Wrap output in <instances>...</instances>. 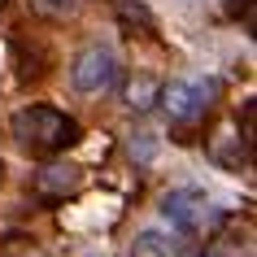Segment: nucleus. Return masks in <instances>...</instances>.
I'll use <instances>...</instances> for the list:
<instances>
[{"instance_id":"2","label":"nucleus","mask_w":257,"mask_h":257,"mask_svg":"<svg viewBox=\"0 0 257 257\" xmlns=\"http://www.w3.org/2000/svg\"><path fill=\"white\" fill-rule=\"evenodd\" d=\"M70 83H74V92H83V96L109 92V87L118 83V57L109 53L105 44H87V48L74 57V66H70Z\"/></svg>"},{"instance_id":"6","label":"nucleus","mask_w":257,"mask_h":257,"mask_svg":"<svg viewBox=\"0 0 257 257\" xmlns=\"http://www.w3.org/2000/svg\"><path fill=\"white\" fill-rule=\"evenodd\" d=\"M248 149H253V140L248 136H235V126H218L214 140H209V153H214L218 166H231V170H240L248 162Z\"/></svg>"},{"instance_id":"1","label":"nucleus","mask_w":257,"mask_h":257,"mask_svg":"<svg viewBox=\"0 0 257 257\" xmlns=\"http://www.w3.org/2000/svg\"><path fill=\"white\" fill-rule=\"evenodd\" d=\"M9 131H14L18 149L31 153V157H57V153H66L79 144V122L61 113L53 105H27L18 109L14 118H9Z\"/></svg>"},{"instance_id":"9","label":"nucleus","mask_w":257,"mask_h":257,"mask_svg":"<svg viewBox=\"0 0 257 257\" xmlns=\"http://www.w3.org/2000/svg\"><path fill=\"white\" fill-rule=\"evenodd\" d=\"M14 66H18V79H40L44 70H48V53H31L27 57V48H22V35H14Z\"/></svg>"},{"instance_id":"13","label":"nucleus","mask_w":257,"mask_h":257,"mask_svg":"<svg viewBox=\"0 0 257 257\" xmlns=\"http://www.w3.org/2000/svg\"><path fill=\"white\" fill-rule=\"evenodd\" d=\"M222 14H227V18H248V14H253V0H227Z\"/></svg>"},{"instance_id":"12","label":"nucleus","mask_w":257,"mask_h":257,"mask_svg":"<svg viewBox=\"0 0 257 257\" xmlns=\"http://www.w3.org/2000/svg\"><path fill=\"white\" fill-rule=\"evenodd\" d=\"M153 153H157V136H153V131H140V136L131 140V157H140V162H153Z\"/></svg>"},{"instance_id":"10","label":"nucleus","mask_w":257,"mask_h":257,"mask_svg":"<svg viewBox=\"0 0 257 257\" xmlns=\"http://www.w3.org/2000/svg\"><path fill=\"white\" fill-rule=\"evenodd\" d=\"M113 5H118V18H122V27L126 31H153V14L149 9H144V5H140V0H113Z\"/></svg>"},{"instance_id":"7","label":"nucleus","mask_w":257,"mask_h":257,"mask_svg":"<svg viewBox=\"0 0 257 257\" xmlns=\"http://www.w3.org/2000/svg\"><path fill=\"white\" fill-rule=\"evenodd\" d=\"M131 257H183V248L166 231H140L136 244H131Z\"/></svg>"},{"instance_id":"3","label":"nucleus","mask_w":257,"mask_h":257,"mask_svg":"<svg viewBox=\"0 0 257 257\" xmlns=\"http://www.w3.org/2000/svg\"><path fill=\"white\" fill-rule=\"evenodd\" d=\"M162 218L170 222V227L179 231H196L201 227V218H205V192L201 188H175V192H166L162 196Z\"/></svg>"},{"instance_id":"5","label":"nucleus","mask_w":257,"mask_h":257,"mask_svg":"<svg viewBox=\"0 0 257 257\" xmlns=\"http://www.w3.org/2000/svg\"><path fill=\"white\" fill-rule=\"evenodd\" d=\"M166 105V113L175 122H196L205 113V87H196V83H170V87H162V96H157Z\"/></svg>"},{"instance_id":"11","label":"nucleus","mask_w":257,"mask_h":257,"mask_svg":"<svg viewBox=\"0 0 257 257\" xmlns=\"http://www.w3.org/2000/svg\"><path fill=\"white\" fill-rule=\"evenodd\" d=\"M74 5H79V0H35V14H44V18H70V14H74Z\"/></svg>"},{"instance_id":"14","label":"nucleus","mask_w":257,"mask_h":257,"mask_svg":"<svg viewBox=\"0 0 257 257\" xmlns=\"http://www.w3.org/2000/svg\"><path fill=\"white\" fill-rule=\"evenodd\" d=\"M92 257H96V253H92Z\"/></svg>"},{"instance_id":"4","label":"nucleus","mask_w":257,"mask_h":257,"mask_svg":"<svg viewBox=\"0 0 257 257\" xmlns=\"http://www.w3.org/2000/svg\"><path fill=\"white\" fill-rule=\"evenodd\" d=\"M79 170H74V166H66V162H48L40 170V175H35V196H40V201H48V205H61L66 201V196H74V192H79Z\"/></svg>"},{"instance_id":"8","label":"nucleus","mask_w":257,"mask_h":257,"mask_svg":"<svg viewBox=\"0 0 257 257\" xmlns=\"http://www.w3.org/2000/svg\"><path fill=\"white\" fill-rule=\"evenodd\" d=\"M157 96H162V83L153 79V74H136V79L126 83V105L131 109H153Z\"/></svg>"}]
</instances>
